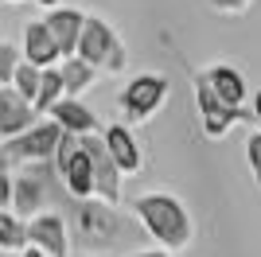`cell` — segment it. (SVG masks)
I'll use <instances>...</instances> for the list:
<instances>
[{
  "label": "cell",
  "instance_id": "obj_8",
  "mask_svg": "<svg viewBox=\"0 0 261 257\" xmlns=\"http://www.w3.org/2000/svg\"><path fill=\"white\" fill-rule=\"evenodd\" d=\"M23 226H28V246H35L39 253H47V257L70 253V230H66V218L59 211H43Z\"/></svg>",
  "mask_w": 261,
  "mask_h": 257
},
{
  "label": "cell",
  "instance_id": "obj_6",
  "mask_svg": "<svg viewBox=\"0 0 261 257\" xmlns=\"http://www.w3.org/2000/svg\"><path fill=\"white\" fill-rule=\"evenodd\" d=\"M78 144H82V152H86V160H90V171H94V199H101L106 207H117L121 203V168L113 164L101 133L78 137Z\"/></svg>",
  "mask_w": 261,
  "mask_h": 257
},
{
  "label": "cell",
  "instance_id": "obj_14",
  "mask_svg": "<svg viewBox=\"0 0 261 257\" xmlns=\"http://www.w3.org/2000/svg\"><path fill=\"white\" fill-rule=\"evenodd\" d=\"M51 121L63 128V133H70V137H94V133H101L98 117H94L82 101H70V97H63V101L51 109Z\"/></svg>",
  "mask_w": 261,
  "mask_h": 257
},
{
  "label": "cell",
  "instance_id": "obj_15",
  "mask_svg": "<svg viewBox=\"0 0 261 257\" xmlns=\"http://www.w3.org/2000/svg\"><path fill=\"white\" fill-rule=\"evenodd\" d=\"M101 140H106L109 156H113V164H117L121 171H137V168H141V148H137V137H133L125 125L101 128Z\"/></svg>",
  "mask_w": 261,
  "mask_h": 257
},
{
  "label": "cell",
  "instance_id": "obj_22",
  "mask_svg": "<svg viewBox=\"0 0 261 257\" xmlns=\"http://www.w3.org/2000/svg\"><path fill=\"white\" fill-rule=\"evenodd\" d=\"M12 207V168L0 160V211Z\"/></svg>",
  "mask_w": 261,
  "mask_h": 257
},
{
  "label": "cell",
  "instance_id": "obj_18",
  "mask_svg": "<svg viewBox=\"0 0 261 257\" xmlns=\"http://www.w3.org/2000/svg\"><path fill=\"white\" fill-rule=\"evenodd\" d=\"M0 249L4 253H23L28 249V226L8 211H0Z\"/></svg>",
  "mask_w": 261,
  "mask_h": 257
},
{
  "label": "cell",
  "instance_id": "obj_27",
  "mask_svg": "<svg viewBox=\"0 0 261 257\" xmlns=\"http://www.w3.org/2000/svg\"><path fill=\"white\" fill-rule=\"evenodd\" d=\"M35 4H43V8H51V12H55V4H59V0H35Z\"/></svg>",
  "mask_w": 261,
  "mask_h": 257
},
{
  "label": "cell",
  "instance_id": "obj_26",
  "mask_svg": "<svg viewBox=\"0 0 261 257\" xmlns=\"http://www.w3.org/2000/svg\"><path fill=\"white\" fill-rule=\"evenodd\" d=\"M20 257H47V253H39V249H35V246H28V249H23Z\"/></svg>",
  "mask_w": 261,
  "mask_h": 257
},
{
  "label": "cell",
  "instance_id": "obj_1",
  "mask_svg": "<svg viewBox=\"0 0 261 257\" xmlns=\"http://www.w3.org/2000/svg\"><path fill=\"white\" fill-rule=\"evenodd\" d=\"M66 230H70V242L86 249V253H98V249H113L117 242L137 234V226L117 211V207H106L101 199H66L63 211Z\"/></svg>",
  "mask_w": 261,
  "mask_h": 257
},
{
  "label": "cell",
  "instance_id": "obj_2",
  "mask_svg": "<svg viewBox=\"0 0 261 257\" xmlns=\"http://www.w3.org/2000/svg\"><path fill=\"white\" fill-rule=\"evenodd\" d=\"M133 211H137L141 230H148V234H152L156 242L168 249V253H179V249L191 246L195 226H191L187 207L179 203L175 195H168V191H148V195H141V199L133 203Z\"/></svg>",
  "mask_w": 261,
  "mask_h": 257
},
{
  "label": "cell",
  "instance_id": "obj_20",
  "mask_svg": "<svg viewBox=\"0 0 261 257\" xmlns=\"http://www.w3.org/2000/svg\"><path fill=\"white\" fill-rule=\"evenodd\" d=\"M20 47H12V43L0 39V90L4 86H12V78H16V70H20Z\"/></svg>",
  "mask_w": 261,
  "mask_h": 257
},
{
  "label": "cell",
  "instance_id": "obj_21",
  "mask_svg": "<svg viewBox=\"0 0 261 257\" xmlns=\"http://www.w3.org/2000/svg\"><path fill=\"white\" fill-rule=\"evenodd\" d=\"M246 160H250L253 179H257V187H261V128H253L250 137H246Z\"/></svg>",
  "mask_w": 261,
  "mask_h": 257
},
{
  "label": "cell",
  "instance_id": "obj_19",
  "mask_svg": "<svg viewBox=\"0 0 261 257\" xmlns=\"http://www.w3.org/2000/svg\"><path fill=\"white\" fill-rule=\"evenodd\" d=\"M39 74H43V70H35L32 63H20V70L12 78V90H16L23 101H32V106H35V94H39Z\"/></svg>",
  "mask_w": 261,
  "mask_h": 257
},
{
  "label": "cell",
  "instance_id": "obj_24",
  "mask_svg": "<svg viewBox=\"0 0 261 257\" xmlns=\"http://www.w3.org/2000/svg\"><path fill=\"white\" fill-rule=\"evenodd\" d=\"M137 257H172V253H168V249H141Z\"/></svg>",
  "mask_w": 261,
  "mask_h": 257
},
{
  "label": "cell",
  "instance_id": "obj_23",
  "mask_svg": "<svg viewBox=\"0 0 261 257\" xmlns=\"http://www.w3.org/2000/svg\"><path fill=\"white\" fill-rule=\"evenodd\" d=\"M211 8H215V12H230V16H238V12L250 8V0H211Z\"/></svg>",
  "mask_w": 261,
  "mask_h": 257
},
{
  "label": "cell",
  "instance_id": "obj_28",
  "mask_svg": "<svg viewBox=\"0 0 261 257\" xmlns=\"http://www.w3.org/2000/svg\"><path fill=\"white\" fill-rule=\"evenodd\" d=\"M8 4H20V0H8Z\"/></svg>",
  "mask_w": 261,
  "mask_h": 257
},
{
  "label": "cell",
  "instance_id": "obj_10",
  "mask_svg": "<svg viewBox=\"0 0 261 257\" xmlns=\"http://www.w3.org/2000/svg\"><path fill=\"white\" fill-rule=\"evenodd\" d=\"M35 125H39V113L32 109V101H23L12 86H4V90H0V137L16 140Z\"/></svg>",
  "mask_w": 261,
  "mask_h": 257
},
{
  "label": "cell",
  "instance_id": "obj_25",
  "mask_svg": "<svg viewBox=\"0 0 261 257\" xmlns=\"http://www.w3.org/2000/svg\"><path fill=\"white\" fill-rule=\"evenodd\" d=\"M250 117H257V121H261V90L253 94V113H250Z\"/></svg>",
  "mask_w": 261,
  "mask_h": 257
},
{
  "label": "cell",
  "instance_id": "obj_13",
  "mask_svg": "<svg viewBox=\"0 0 261 257\" xmlns=\"http://www.w3.org/2000/svg\"><path fill=\"white\" fill-rule=\"evenodd\" d=\"M23 63H32L35 70H51L59 63V47H55V39H51L43 20L23 28Z\"/></svg>",
  "mask_w": 261,
  "mask_h": 257
},
{
  "label": "cell",
  "instance_id": "obj_17",
  "mask_svg": "<svg viewBox=\"0 0 261 257\" xmlns=\"http://www.w3.org/2000/svg\"><path fill=\"white\" fill-rule=\"evenodd\" d=\"M63 101V78H59V66H51V70H43L39 74V94H35V113H51L55 106Z\"/></svg>",
  "mask_w": 261,
  "mask_h": 257
},
{
  "label": "cell",
  "instance_id": "obj_5",
  "mask_svg": "<svg viewBox=\"0 0 261 257\" xmlns=\"http://www.w3.org/2000/svg\"><path fill=\"white\" fill-rule=\"evenodd\" d=\"M59 140H63V128L55 125V121H39V125L28 128L23 137L4 140V144H0V160L8 164V168L47 164V160H55V148H59Z\"/></svg>",
  "mask_w": 261,
  "mask_h": 257
},
{
  "label": "cell",
  "instance_id": "obj_3",
  "mask_svg": "<svg viewBox=\"0 0 261 257\" xmlns=\"http://www.w3.org/2000/svg\"><path fill=\"white\" fill-rule=\"evenodd\" d=\"M70 195H66L55 160L47 164H28L12 175V214L20 222H32L35 214H43V207H63Z\"/></svg>",
  "mask_w": 261,
  "mask_h": 257
},
{
  "label": "cell",
  "instance_id": "obj_7",
  "mask_svg": "<svg viewBox=\"0 0 261 257\" xmlns=\"http://www.w3.org/2000/svg\"><path fill=\"white\" fill-rule=\"evenodd\" d=\"M164 97H168V78L164 74H137L121 94V109L133 121H148L164 106Z\"/></svg>",
  "mask_w": 261,
  "mask_h": 257
},
{
  "label": "cell",
  "instance_id": "obj_11",
  "mask_svg": "<svg viewBox=\"0 0 261 257\" xmlns=\"http://www.w3.org/2000/svg\"><path fill=\"white\" fill-rule=\"evenodd\" d=\"M82 12H74V8H55L51 16H47V32H51V39H55V47H59V59H74V51H78V35H82Z\"/></svg>",
  "mask_w": 261,
  "mask_h": 257
},
{
  "label": "cell",
  "instance_id": "obj_12",
  "mask_svg": "<svg viewBox=\"0 0 261 257\" xmlns=\"http://www.w3.org/2000/svg\"><path fill=\"white\" fill-rule=\"evenodd\" d=\"M203 78H207V86L215 90V97L222 106L242 113V101H246V78H242V70L218 63V66H211V70H203Z\"/></svg>",
  "mask_w": 261,
  "mask_h": 257
},
{
  "label": "cell",
  "instance_id": "obj_16",
  "mask_svg": "<svg viewBox=\"0 0 261 257\" xmlns=\"http://www.w3.org/2000/svg\"><path fill=\"white\" fill-rule=\"evenodd\" d=\"M59 78H63V97H70V101H82V90H90V86H94L98 70H94V66H86L82 59H63V66H59Z\"/></svg>",
  "mask_w": 261,
  "mask_h": 257
},
{
  "label": "cell",
  "instance_id": "obj_4",
  "mask_svg": "<svg viewBox=\"0 0 261 257\" xmlns=\"http://www.w3.org/2000/svg\"><path fill=\"white\" fill-rule=\"evenodd\" d=\"M74 59H82V63L94 66V70H113V74H121V70L129 66V55H125L121 35L113 32L101 16H86V20H82V35H78Z\"/></svg>",
  "mask_w": 261,
  "mask_h": 257
},
{
  "label": "cell",
  "instance_id": "obj_9",
  "mask_svg": "<svg viewBox=\"0 0 261 257\" xmlns=\"http://www.w3.org/2000/svg\"><path fill=\"white\" fill-rule=\"evenodd\" d=\"M195 106H199V117H203V128L207 137H226V128L234 125L238 117H250V113H238V109H226L222 101L215 97V90L207 86V78L195 74Z\"/></svg>",
  "mask_w": 261,
  "mask_h": 257
}]
</instances>
